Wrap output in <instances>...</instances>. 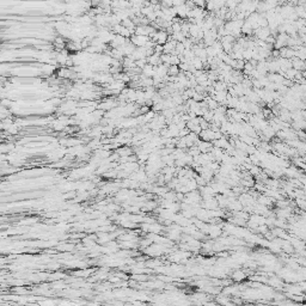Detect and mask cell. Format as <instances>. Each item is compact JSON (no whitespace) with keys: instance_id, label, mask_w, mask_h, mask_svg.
Instances as JSON below:
<instances>
[{"instance_id":"cell-1","label":"cell","mask_w":306,"mask_h":306,"mask_svg":"<svg viewBox=\"0 0 306 306\" xmlns=\"http://www.w3.org/2000/svg\"><path fill=\"white\" fill-rule=\"evenodd\" d=\"M232 278H233V280H236V281H243L244 279H245V274H244L241 270H237V271L233 273Z\"/></svg>"},{"instance_id":"cell-2","label":"cell","mask_w":306,"mask_h":306,"mask_svg":"<svg viewBox=\"0 0 306 306\" xmlns=\"http://www.w3.org/2000/svg\"><path fill=\"white\" fill-rule=\"evenodd\" d=\"M254 71V67L251 66V64L250 62H245V65H244V68H243V72H244V74L245 75H250V73Z\"/></svg>"}]
</instances>
